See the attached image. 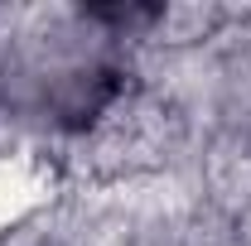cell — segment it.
<instances>
[{
    "label": "cell",
    "mask_w": 251,
    "mask_h": 246,
    "mask_svg": "<svg viewBox=\"0 0 251 246\" xmlns=\"http://www.w3.org/2000/svg\"><path fill=\"white\" fill-rule=\"evenodd\" d=\"M5 87L44 121H87L116 87V68L101 44L82 34L39 39L15 68H5Z\"/></svg>",
    "instance_id": "1"
}]
</instances>
